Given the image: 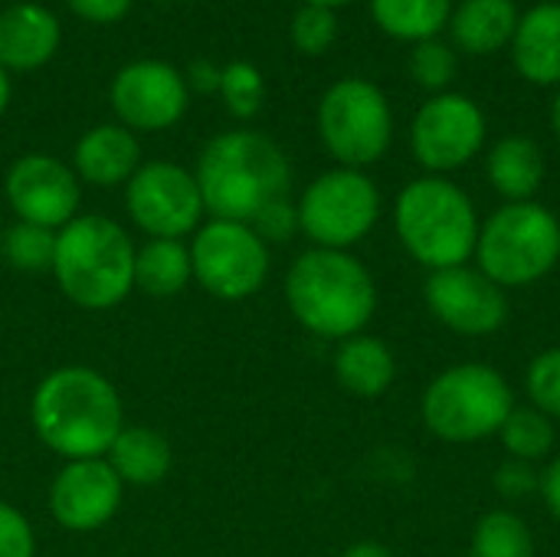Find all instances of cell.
Listing matches in <instances>:
<instances>
[{"label": "cell", "mask_w": 560, "mask_h": 557, "mask_svg": "<svg viewBox=\"0 0 560 557\" xmlns=\"http://www.w3.org/2000/svg\"><path fill=\"white\" fill-rule=\"evenodd\" d=\"M220 98L233 118L259 115V108L266 102V82H262L259 69L253 62H243V59L223 66L220 69Z\"/></svg>", "instance_id": "obj_29"}, {"label": "cell", "mask_w": 560, "mask_h": 557, "mask_svg": "<svg viewBox=\"0 0 560 557\" xmlns=\"http://www.w3.org/2000/svg\"><path fill=\"white\" fill-rule=\"evenodd\" d=\"M105 460L125 486L148 489V486H158L167 479V473L174 466V450L164 433H158L151 427L125 423L121 433L115 437V443L108 446Z\"/></svg>", "instance_id": "obj_20"}, {"label": "cell", "mask_w": 560, "mask_h": 557, "mask_svg": "<svg viewBox=\"0 0 560 557\" xmlns=\"http://www.w3.org/2000/svg\"><path fill=\"white\" fill-rule=\"evenodd\" d=\"M410 72H413V79L423 89L440 92L456 76V53L446 43H440L436 36L433 39H423V43H417V49L410 56Z\"/></svg>", "instance_id": "obj_30"}, {"label": "cell", "mask_w": 560, "mask_h": 557, "mask_svg": "<svg viewBox=\"0 0 560 557\" xmlns=\"http://www.w3.org/2000/svg\"><path fill=\"white\" fill-rule=\"evenodd\" d=\"M518 26V10L512 0H463L450 16L453 43L459 49L486 56L512 43Z\"/></svg>", "instance_id": "obj_22"}, {"label": "cell", "mask_w": 560, "mask_h": 557, "mask_svg": "<svg viewBox=\"0 0 560 557\" xmlns=\"http://www.w3.org/2000/svg\"><path fill=\"white\" fill-rule=\"evenodd\" d=\"M7 102H10V76H7V69L0 66V115L7 112Z\"/></svg>", "instance_id": "obj_40"}, {"label": "cell", "mask_w": 560, "mask_h": 557, "mask_svg": "<svg viewBox=\"0 0 560 557\" xmlns=\"http://www.w3.org/2000/svg\"><path fill=\"white\" fill-rule=\"evenodd\" d=\"M394 223L407 253L433 272L463 266L479 243L472 200L443 177H420L407 184L397 197Z\"/></svg>", "instance_id": "obj_5"}, {"label": "cell", "mask_w": 560, "mask_h": 557, "mask_svg": "<svg viewBox=\"0 0 560 557\" xmlns=\"http://www.w3.org/2000/svg\"><path fill=\"white\" fill-rule=\"evenodd\" d=\"M66 3L72 7V13H79L89 23H118L131 7V0H66Z\"/></svg>", "instance_id": "obj_36"}, {"label": "cell", "mask_w": 560, "mask_h": 557, "mask_svg": "<svg viewBox=\"0 0 560 557\" xmlns=\"http://www.w3.org/2000/svg\"><path fill=\"white\" fill-rule=\"evenodd\" d=\"M472 557H535L528 525L512 512H489L472 532Z\"/></svg>", "instance_id": "obj_27"}, {"label": "cell", "mask_w": 560, "mask_h": 557, "mask_svg": "<svg viewBox=\"0 0 560 557\" xmlns=\"http://www.w3.org/2000/svg\"><path fill=\"white\" fill-rule=\"evenodd\" d=\"M125 210L148 240H184L207 213L197 177L174 161L141 164L125 184Z\"/></svg>", "instance_id": "obj_11"}, {"label": "cell", "mask_w": 560, "mask_h": 557, "mask_svg": "<svg viewBox=\"0 0 560 557\" xmlns=\"http://www.w3.org/2000/svg\"><path fill=\"white\" fill-rule=\"evenodd\" d=\"M341 557H394L384 545H377V542H358V545H351L348 552Z\"/></svg>", "instance_id": "obj_39"}, {"label": "cell", "mask_w": 560, "mask_h": 557, "mask_svg": "<svg viewBox=\"0 0 560 557\" xmlns=\"http://www.w3.org/2000/svg\"><path fill=\"white\" fill-rule=\"evenodd\" d=\"M79 174L66 161L52 154H23L10 164L3 190L16 220L59 233L69 220L79 217Z\"/></svg>", "instance_id": "obj_12"}, {"label": "cell", "mask_w": 560, "mask_h": 557, "mask_svg": "<svg viewBox=\"0 0 560 557\" xmlns=\"http://www.w3.org/2000/svg\"><path fill=\"white\" fill-rule=\"evenodd\" d=\"M30 420L39 443L66 463L102 460L125 427V407L102 371L66 364L36 384Z\"/></svg>", "instance_id": "obj_1"}, {"label": "cell", "mask_w": 560, "mask_h": 557, "mask_svg": "<svg viewBox=\"0 0 560 557\" xmlns=\"http://www.w3.org/2000/svg\"><path fill=\"white\" fill-rule=\"evenodd\" d=\"M413 154L427 171L469 164L486 141V115L466 95H436L413 118Z\"/></svg>", "instance_id": "obj_14"}, {"label": "cell", "mask_w": 560, "mask_h": 557, "mask_svg": "<svg viewBox=\"0 0 560 557\" xmlns=\"http://www.w3.org/2000/svg\"><path fill=\"white\" fill-rule=\"evenodd\" d=\"M184 82L187 89H197V92H220V66H213L210 59H194L184 72Z\"/></svg>", "instance_id": "obj_37"}, {"label": "cell", "mask_w": 560, "mask_h": 557, "mask_svg": "<svg viewBox=\"0 0 560 557\" xmlns=\"http://www.w3.org/2000/svg\"><path fill=\"white\" fill-rule=\"evenodd\" d=\"M249 227L259 233V240H262L266 246H269V243H285V240L299 230V207H295L289 197H282V200L269 204Z\"/></svg>", "instance_id": "obj_34"}, {"label": "cell", "mask_w": 560, "mask_h": 557, "mask_svg": "<svg viewBox=\"0 0 560 557\" xmlns=\"http://www.w3.org/2000/svg\"><path fill=\"white\" fill-rule=\"evenodd\" d=\"M194 279L184 240H148L135 253V289L151 299H174Z\"/></svg>", "instance_id": "obj_23"}, {"label": "cell", "mask_w": 560, "mask_h": 557, "mask_svg": "<svg viewBox=\"0 0 560 557\" xmlns=\"http://www.w3.org/2000/svg\"><path fill=\"white\" fill-rule=\"evenodd\" d=\"M335 36H338V20L328 7L305 3L292 20V43L308 56L325 53L335 43Z\"/></svg>", "instance_id": "obj_31"}, {"label": "cell", "mask_w": 560, "mask_h": 557, "mask_svg": "<svg viewBox=\"0 0 560 557\" xmlns=\"http://www.w3.org/2000/svg\"><path fill=\"white\" fill-rule=\"evenodd\" d=\"M502 443L509 450L512 460H525V463H535L541 456L551 453L555 446V427H551V417H545L541 410H512L509 420L502 423Z\"/></svg>", "instance_id": "obj_28"}, {"label": "cell", "mask_w": 560, "mask_h": 557, "mask_svg": "<svg viewBox=\"0 0 560 557\" xmlns=\"http://www.w3.org/2000/svg\"><path fill=\"white\" fill-rule=\"evenodd\" d=\"M377 26L397 39H433L453 16V0H371Z\"/></svg>", "instance_id": "obj_25"}, {"label": "cell", "mask_w": 560, "mask_h": 557, "mask_svg": "<svg viewBox=\"0 0 560 557\" xmlns=\"http://www.w3.org/2000/svg\"><path fill=\"white\" fill-rule=\"evenodd\" d=\"M528 397L545 417H560V348L538 355L528 368Z\"/></svg>", "instance_id": "obj_32"}, {"label": "cell", "mask_w": 560, "mask_h": 557, "mask_svg": "<svg viewBox=\"0 0 560 557\" xmlns=\"http://www.w3.org/2000/svg\"><path fill=\"white\" fill-rule=\"evenodd\" d=\"M476 256L495 286H528L548 276L560 259L558 217L541 204H509L479 227Z\"/></svg>", "instance_id": "obj_6"}, {"label": "cell", "mask_w": 560, "mask_h": 557, "mask_svg": "<svg viewBox=\"0 0 560 557\" xmlns=\"http://www.w3.org/2000/svg\"><path fill=\"white\" fill-rule=\"evenodd\" d=\"M430 312L459 335H492L509 322V295L482 269L453 266L427 279Z\"/></svg>", "instance_id": "obj_16"}, {"label": "cell", "mask_w": 560, "mask_h": 557, "mask_svg": "<svg viewBox=\"0 0 560 557\" xmlns=\"http://www.w3.org/2000/svg\"><path fill=\"white\" fill-rule=\"evenodd\" d=\"M308 3H315V7H328V10H335V7H341V3H351V0H308Z\"/></svg>", "instance_id": "obj_41"}, {"label": "cell", "mask_w": 560, "mask_h": 557, "mask_svg": "<svg viewBox=\"0 0 560 557\" xmlns=\"http://www.w3.org/2000/svg\"><path fill=\"white\" fill-rule=\"evenodd\" d=\"M299 207V230L322 250H348L364 240L381 217L374 181L354 167H338L315 177Z\"/></svg>", "instance_id": "obj_9"}, {"label": "cell", "mask_w": 560, "mask_h": 557, "mask_svg": "<svg viewBox=\"0 0 560 557\" xmlns=\"http://www.w3.org/2000/svg\"><path fill=\"white\" fill-rule=\"evenodd\" d=\"M551 121H555V131H558V138H560V92H558V98H555V112H551Z\"/></svg>", "instance_id": "obj_42"}, {"label": "cell", "mask_w": 560, "mask_h": 557, "mask_svg": "<svg viewBox=\"0 0 560 557\" xmlns=\"http://www.w3.org/2000/svg\"><path fill=\"white\" fill-rule=\"evenodd\" d=\"M541 496H545L548 509L555 512V519L560 522V456L541 473Z\"/></svg>", "instance_id": "obj_38"}, {"label": "cell", "mask_w": 560, "mask_h": 557, "mask_svg": "<svg viewBox=\"0 0 560 557\" xmlns=\"http://www.w3.org/2000/svg\"><path fill=\"white\" fill-rule=\"evenodd\" d=\"M289 312L318 338H354L374 318L377 289L361 259L345 250H308L285 276Z\"/></svg>", "instance_id": "obj_3"}, {"label": "cell", "mask_w": 560, "mask_h": 557, "mask_svg": "<svg viewBox=\"0 0 560 557\" xmlns=\"http://www.w3.org/2000/svg\"><path fill=\"white\" fill-rule=\"evenodd\" d=\"M59 46V20L39 3H13L0 13V66L33 72L52 59Z\"/></svg>", "instance_id": "obj_18"}, {"label": "cell", "mask_w": 560, "mask_h": 557, "mask_svg": "<svg viewBox=\"0 0 560 557\" xmlns=\"http://www.w3.org/2000/svg\"><path fill=\"white\" fill-rule=\"evenodd\" d=\"M397 374V361L381 338L354 335L335 351V378L354 397H381Z\"/></svg>", "instance_id": "obj_21"}, {"label": "cell", "mask_w": 560, "mask_h": 557, "mask_svg": "<svg viewBox=\"0 0 560 557\" xmlns=\"http://www.w3.org/2000/svg\"><path fill=\"white\" fill-rule=\"evenodd\" d=\"M495 486L505 499H525L535 489H541V476L535 473L532 463L525 460H509L499 473H495Z\"/></svg>", "instance_id": "obj_35"}, {"label": "cell", "mask_w": 560, "mask_h": 557, "mask_svg": "<svg viewBox=\"0 0 560 557\" xmlns=\"http://www.w3.org/2000/svg\"><path fill=\"white\" fill-rule=\"evenodd\" d=\"M0 557H36V532L30 519L0 499Z\"/></svg>", "instance_id": "obj_33"}, {"label": "cell", "mask_w": 560, "mask_h": 557, "mask_svg": "<svg viewBox=\"0 0 560 557\" xmlns=\"http://www.w3.org/2000/svg\"><path fill=\"white\" fill-rule=\"evenodd\" d=\"M187 250L194 282L220 302L253 299L269 276V246L249 223L210 217L197 227Z\"/></svg>", "instance_id": "obj_8"}, {"label": "cell", "mask_w": 560, "mask_h": 557, "mask_svg": "<svg viewBox=\"0 0 560 557\" xmlns=\"http://www.w3.org/2000/svg\"><path fill=\"white\" fill-rule=\"evenodd\" d=\"M190 89L164 59L128 62L112 82V108L131 131H164L187 112Z\"/></svg>", "instance_id": "obj_13"}, {"label": "cell", "mask_w": 560, "mask_h": 557, "mask_svg": "<svg viewBox=\"0 0 560 557\" xmlns=\"http://www.w3.org/2000/svg\"><path fill=\"white\" fill-rule=\"evenodd\" d=\"M138 167H141V144L135 131L125 125H95L79 138L72 151V171L79 174V181L95 187L128 184Z\"/></svg>", "instance_id": "obj_17"}, {"label": "cell", "mask_w": 560, "mask_h": 557, "mask_svg": "<svg viewBox=\"0 0 560 557\" xmlns=\"http://www.w3.org/2000/svg\"><path fill=\"white\" fill-rule=\"evenodd\" d=\"M512 56L518 72L535 85L560 82V3H538L518 16L512 36Z\"/></svg>", "instance_id": "obj_19"}, {"label": "cell", "mask_w": 560, "mask_h": 557, "mask_svg": "<svg viewBox=\"0 0 560 557\" xmlns=\"http://www.w3.org/2000/svg\"><path fill=\"white\" fill-rule=\"evenodd\" d=\"M197 187L217 220L253 223L269 204L289 197L292 171L285 151L262 131H223L200 151Z\"/></svg>", "instance_id": "obj_2"}, {"label": "cell", "mask_w": 560, "mask_h": 557, "mask_svg": "<svg viewBox=\"0 0 560 557\" xmlns=\"http://www.w3.org/2000/svg\"><path fill=\"white\" fill-rule=\"evenodd\" d=\"M0 256L16 272H26V276L49 272L52 256H56V230L16 220L13 227H7V233L0 240Z\"/></svg>", "instance_id": "obj_26"}, {"label": "cell", "mask_w": 560, "mask_h": 557, "mask_svg": "<svg viewBox=\"0 0 560 557\" xmlns=\"http://www.w3.org/2000/svg\"><path fill=\"white\" fill-rule=\"evenodd\" d=\"M512 410V387L489 364L450 368L423 394V423L450 443H476L499 433Z\"/></svg>", "instance_id": "obj_7"}, {"label": "cell", "mask_w": 560, "mask_h": 557, "mask_svg": "<svg viewBox=\"0 0 560 557\" xmlns=\"http://www.w3.org/2000/svg\"><path fill=\"white\" fill-rule=\"evenodd\" d=\"M318 131L325 148L345 167L374 164L394 135V118L384 92L368 79L335 82L318 105Z\"/></svg>", "instance_id": "obj_10"}, {"label": "cell", "mask_w": 560, "mask_h": 557, "mask_svg": "<svg viewBox=\"0 0 560 557\" xmlns=\"http://www.w3.org/2000/svg\"><path fill=\"white\" fill-rule=\"evenodd\" d=\"M489 181L512 204H525L545 181L541 148L525 135L502 138L489 154Z\"/></svg>", "instance_id": "obj_24"}, {"label": "cell", "mask_w": 560, "mask_h": 557, "mask_svg": "<svg viewBox=\"0 0 560 557\" xmlns=\"http://www.w3.org/2000/svg\"><path fill=\"white\" fill-rule=\"evenodd\" d=\"M125 499V483L108 460H72L49 483V515L59 529L89 535L105 529Z\"/></svg>", "instance_id": "obj_15"}, {"label": "cell", "mask_w": 560, "mask_h": 557, "mask_svg": "<svg viewBox=\"0 0 560 557\" xmlns=\"http://www.w3.org/2000/svg\"><path fill=\"white\" fill-rule=\"evenodd\" d=\"M135 253L138 246L121 223L102 213H79L56 233L49 272L72 305L105 312L135 289Z\"/></svg>", "instance_id": "obj_4"}]
</instances>
